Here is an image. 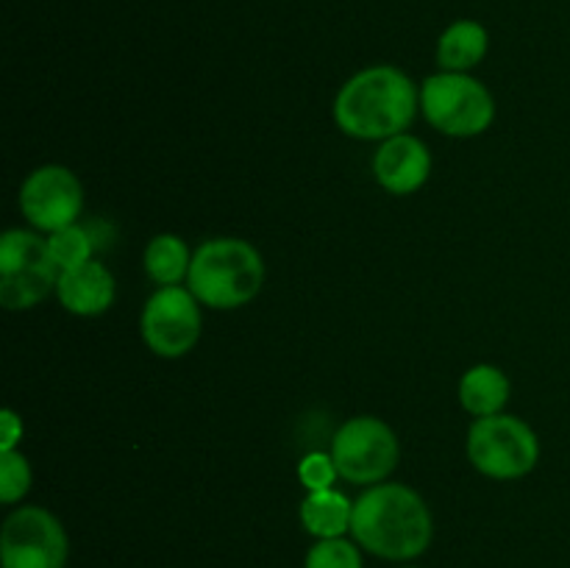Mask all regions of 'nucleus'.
Returning a JSON list of instances; mask_svg holds the SVG:
<instances>
[{"mask_svg": "<svg viewBox=\"0 0 570 568\" xmlns=\"http://www.w3.org/2000/svg\"><path fill=\"white\" fill-rule=\"evenodd\" d=\"M142 262L150 282L161 284V287H176L189 276L193 254H189L187 243L176 234H156L145 248Z\"/></svg>", "mask_w": 570, "mask_h": 568, "instance_id": "obj_15", "label": "nucleus"}, {"mask_svg": "<svg viewBox=\"0 0 570 568\" xmlns=\"http://www.w3.org/2000/svg\"><path fill=\"white\" fill-rule=\"evenodd\" d=\"M20 209L37 232H59L78 223L83 212V187L65 165H42L20 187Z\"/></svg>", "mask_w": 570, "mask_h": 568, "instance_id": "obj_9", "label": "nucleus"}, {"mask_svg": "<svg viewBox=\"0 0 570 568\" xmlns=\"http://www.w3.org/2000/svg\"><path fill=\"white\" fill-rule=\"evenodd\" d=\"M351 535L384 560H415L432 543V512L410 484L379 482L354 501Z\"/></svg>", "mask_w": 570, "mask_h": 568, "instance_id": "obj_2", "label": "nucleus"}, {"mask_svg": "<svg viewBox=\"0 0 570 568\" xmlns=\"http://www.w3.org/2000/svg\"><path fill=\"white\" fill-rule=\"evenodd\" d=\"M48 251L59 273L72 271V267H81L83 262L92 259V234L83 226H78V223H72V226L48 234Z\"/></svg>", "mask_w": 570, "mask_h": 568, "instance_id": "obj_18", "label": "nucleus"}, {"mask_svg": "<svg viewBox=\"0 0 570 568\" xmlns=\"http://www.w3.org/2000/svg\"><path fill=\"white\" fill-rule=\"evenodd\" d=\"M337 473L351 484H379L395 471L401 457L393 429L373 415L348 418L332 440Z\"/></svg>", "mask_w": 570, "mask_h": 568, "instance_id": "obj_6", "label": "nucleus"}, {"mask_svg": "<svg viewBox=\"0 0 570 568\" xmlns=\"http://www.w3.org/2000/svg\"><path fill=\"white\" fill-rule=\"evenodd\" d=\"M351 518H354V501L340 490H315L301 501V523L317 540L343 538L351 532Z\"/></svg>", "mask_w": 570, "mask_h": 568, "instance_id": "obj_13", "label": "nucleus"}, {"mask_svg": "<svg viewBox=\"0 0 570 568\" xmlns=\"http://www.w3.org/2000/svg\"><path fill=\"white\" fill-rule=\"evenodd\" d=\"M59 282V267L42 265L31 271L14 273V276H0V304L6 310H31L39 301L48 298L50 290Z\"/></svg>", "mask_w": 570, "mask_h": 568, "instance_id": "obj_16", "label": "nucleus"}, {"mask_svg": "<svg viewBox=\"0 0 570 568\" xmlns=\"http://www.w3.org/2000/svg\"><path fill=\"white\" fill-rule=\"evenodd\" d=\"M468 460L490 479H521L540 460V440L534 429L518 415L476 418L468 429Z\"/></svg>", "mask_w": 570, "mask_h": 568, "instance_id": "obj_5", "label": "nucleus"}, {"mask_svg": "<svg viewBox=\"0 0 570 568\" xmlns=\"http://www.w3.org/2000/svg\"><path fill=\"white\" fill-rule=\"evenodd\" d=\"M67 532L45 507H20L0 529V566L3 568H65Z\"/></svg>", "mask_w": 570, "mask_h": 568, "instance_id": "obj_8", "label": "nucleus"}, {"mask_svg": "<svg viewBox=\"0 0 570 568\" xmlns=\"http://www.w3.org/2000/svg\"><path fill=\"white\" fill-rule=\"evenodd\" d=\"M356 546L360 543L345 538L317 540L306 555L304 568H362V555Z\"/></svg>", "mask_w": 570, "mask_h": 568, "instance_id": "obj_20", "label": "nucleus"}, {"mask_svg": "<svg viewBox=\"0 0 570 568\" xmlns=\"http://www.w3.org/2000/svg\"><path fill=\"white\" fill-rule=\"evenodd\" d=\"M265 259L248 239H206L193 254L187 287L209 310H239L259 295Z\"/></svg>", "mask_w": 570, "mask_h": 568, "instance_id": "obj_3", "label": "nucleus"}, {"mask_svg": "<svg viewBox=\"0 0 570 568\" xmlns=\"http://www.w3.org/2000/svg\"><path fill=\"white\" fill-rule=\"evenodd\" d=\"M337 466H334V457L332 451H312L301 460L298 466V479L309 493L315 490H332L334 488V479H337Z\"/></svg>", "mask_w": 570, "mask_h": 568, "instance_id": "obj_21", "label": "nucleus"}, {"mask_svg": "<svg viewBox=\"0 0 570 568\" xmlns=\"http://www.w3.org/2000/svg\"><path fill=\"white\" fill-rule=\"evenodd\" d=\"M421 109V89L399 67L379 65L360 70L340 87L334 120L340 131L365 143L404 134Z\"/></svg>", "mask_w": 570, "mask_h": 568, "instance_id": "obj_1", "label": "nucleus"}, {"mask_svg": "<svg viewBox=\"0 0 570 568\" xmlns=\"http://www.w3.org/2000/svg\"><path fill=\"white\" fill-rule=\"evenodd\" d=\"M510 390L512 384L507 373L501 368L482 362V365H473L462 373L460 404L476 418L499 415L507 401H510Z\"/></svg>", "mask_w": 570, "mask_h": 568, "instance_id": "obj_12", "label": "nucleus"}, {"mask_svg": "<svg viewBox=\"0 0 570 568\" xmlns=\"http://www.w3.org/2000/svg\"><path fill=\"white\" fill-rule=\"evenodd\" d=\"M53 265L48 251V239L26 228H9L0 237V276L31 271V267Z\"/></svg>", "mask_w": 570, "mask_h": 568, "instance_id": "obj_17", "label": "nucleus"}, {"mask_svg": "<svg viewBox=\"0 0 570 568\" xmlns=\"http://www.w3.org/2000/svg\"><path fill=\"white\" fill-rule=\"evenodd\" d=\"M56 295H59V304L67 312H72V315L98 317L115 304V276H111V271L104 262L89 259L81 267L59 273Z\"/></svg>", "mask_w": 570, "mask_h": 568, "instance_id": "obj_11", "label": "nucleus"}, {"mask_svg": "<svg viewBox=\"0 0 570 568\" xmlns=\"http://www.w3.org/2000/svg\"><path fill=\"white\" fill-rule=\"evenodd\" d=\"M22 440V418L14 410L0 412V451H14Z\"/></svg>", "mask_w": 570, "mask_h": 568, "instance_id": "obj_22", "label": "nucleus"}, {"mask_svg": "<svg viewBox=\"0 0 570 568\" xmlns=\"http://www.w3.org/2000/svg\"><path fill=\"white\" fill-rule=\"evenodd\" d=\"M373 176L387 193L412 195L432 176V154L415 134H395L379 145L373 156Z\"/></svg>", "mask_w": 570, "mask_h": 568, "instance_id": "obj_10", "label": "nucleus"}, {"mask_svg": "<svg viewBox=\"0 0 570 568\" xmlns=\"http://www.w3.org/2000/svg\"><path fill=\"white\" fill-rule=\"evenodd\" d=\"M31 490V466L22 451H0V501L14 505Z\"/></svg>", "mask_w": 570, "mask_h": 568, "instance_id": "obj_19", "label": "nucleus"}, {"mask_svg": "<svg viewBox=\"0 0 570 568\" xmlns=\"http://www.w3.org/2000/svg\"><path fill=\"white\" fill-rule=\"evenodd\" d=\"M488 31L484 26L473 20H460L451 28H445V33L438 42V65L443 67V72H468L484 59L488 53Z\"/></svg>", "mask_w": 570, "mask_h": 568, "instance_id": "obj_14", "label": "nucleus"}, {"mask_svg": "<svg viewBox=\"0 0 570 568\" xmlns=\"http://www.w3.org/2000/svg\"><path fill=\"white\" fill-rule=\"evenodd\" d=\"M200 306L204 304L195 298L193 290L181 287V284L156 290L145 301L142 317H139L145 345L165 360H178V356L189 354L204 329Z\"/></svg>", "mask_w": 570, "mask_h": 568, "instance_id": "obj_7", "label": "nucleus"}, {"mask_svg": "<svg viewBox=\"0 0 570 568\" xmlns=\"http://www.w3.org/2000/svg\"><path fill=\"white\" fill-rule=\"evenodd\" d=\"M421 109L440 134L456 139L479 137L495 120L493 95L468 72L429 76L421 89Z\"/></svg>", "mask_w": 570, "mask_h": 568, "instance_id": "obj_4", "label": "nucleus"}]
</instances>
